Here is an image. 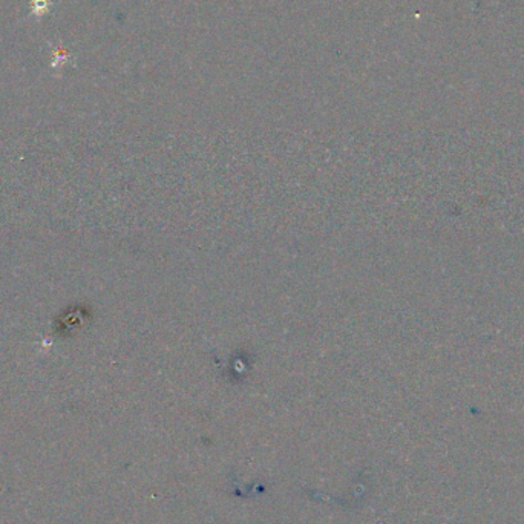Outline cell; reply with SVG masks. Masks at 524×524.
<instances>
[{"mask_svg":"<svg viewBox=\"0 0 524 524\" xmlns=\"http://www.w3.org/2000/svg\"><path fill=\"white\" fill-rule=\"evenodd\" d=\"M51 7V0H33V13L36 16L45 14Z\"/></svg>","mask_w":524,"mask_h":524,"instance_id":"6da1fadb","label":"cell"},{"mask_svg":"<svg viewBox=\"0 0 524 524\" xmlns=\"http://www.w3.org/2000/svg\"><path fill=\"white\" fill-rule=\"evenodd\" d=\"M65 61H66V54L63 52V49H57L55 51V54H54V65L57 63H60V66L61 65H63L65 63Z\"/></svg>","mask_w":524,"mask_h":524,"instance_id":"7a4b0ae2","label":"cell"}]
</instances>
